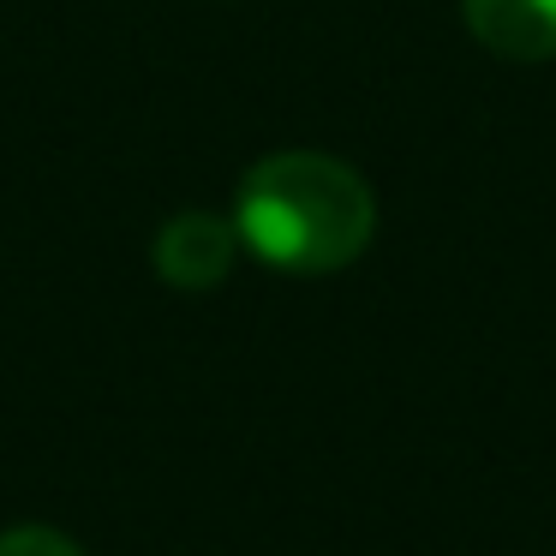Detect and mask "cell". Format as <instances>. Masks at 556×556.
I'll return each mask as SVG.
<instances>
[{
	"label": "cell",
	"instance_id": "7a4b0ae2",
	"mask_svg": "<svg viewBox=\"0 0 556 556\" xmlns=\"http://www.w3.org/2000/svg\"><path fill=\"white\" fill-rule=\"evenodd\" d=\"M156 276L180 293H210L228 281L233 257H240V233L233 222L210 216V210H186V216L162 222L156 233Z\"/></svg>",
	"mask_w": 556,
	"mask_h": 556
},
{
	"label": "cell",
	"instance_id": "3957f363",
	"mask_svg": "<svg viewBox=\"0 0 556 556\" xmlns=\"http://www.w3.org/2000/svg\"><path fill=\"white\" fill-rule=\"evenodd\" d=\"M460 18L496 61H556V0H460Z\"/></svg>",
	"mask_w": 556,
	"mask_h": 556
},
{
	"label": "cell",
	"instance_id": "6da1fadb",
	"mask_svg": "<svg viewBox=\"0 0 556 556\" xmlns=\"http://www.w3.org/2000/svg\"><path fill=\"white\" fill-rule=\"evenodd\" d=\"M233 233L269 269L329 276L365 257L377 233V198L348 162L324 150H276L245 168L233 192Z\"/></svg>",
	"mask_w": 556,
	"mask_h": 556
},
{
	"label": "cell",
	"instance_id": "277c9868",
	"mask_svg": "<svg viewBox=\"0 0 556 556\" xmlns=\"http://www.w3.org/2000/svg\"><path fill=\"white\" fill-rule=\"evenodd\" d=\"M0 556H85V551L54 527H7L0 532Z\"/></svg>",
	"mask_w": 556,
	"mask_h": 556
}]
</instances>
